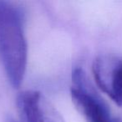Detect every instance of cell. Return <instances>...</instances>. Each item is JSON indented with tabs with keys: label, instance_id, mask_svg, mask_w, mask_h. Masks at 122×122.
<instances>
[{
	"label": "cell",
	"instance_id": "1",
	"mask_svg": "<svg viewBox=\"0 0 122 122\" xmlns=\"http://www.w3.org/2000/svg\"><path fill=\"white\" fill-rule=\"evenodd\" d=\"M27 60L24 12L13 3L0 1V63L14 88L24 80Z\"/></svg>",
	"mask_w": 122,
	"mask_h": 122
},
{
	"label": "cell",
	"instance_id": "2",
	"mask_svg": "<svg viewBox=\"0 0 122 122\" xmlns=\"http://www.w3.org/2000/svg\"><path fill=\"white\" fill-rule=\"evenodd\" d=\"M71 99L75 108L86 122H113L109 107L98 95L81 68L72 72Z\"/></svg>",
	"mask_w": 122,
	"mask_h": 122
},
{
	"label": "cell",
	"instance_id": "3",
	"mask_svg": "<svg viewBox=\"0 0 122 122\" xmlns=\"http://www.w3.org/2000/svg\"><path fill=\"white\" fill-rule=\"evenodd\" d=\"M92 70L100 90L122 107V56L100 54L94 60Z\"/></svg>",
	"mask_w": 122,
	"mask_h": 122
},
{
	"label": "cell",
	"instance_id": "4",
	"mask_svg": "<svg viewBox=\"0 0 122 122\" xmlns=\"http://www.w3.org/2000/svg\"><path fill=\"white\" fill-rule=\"evenodd\" d=\"M16 105L23 122H65L56 107L38 90H28L19 93Z\"/></svg>",
	"mask_w": 122,
	"mask_h": 122
},
{
	"label": "cell",
	"instance_id": "5",
	"mask_svg": "<svg viewBox=\"0 0 122 122\" xmlns=\"http://www.w3.org/2000/svg\"><path fill=\"white\" fill-rule=\"evenodd\" d=\"M4 122H19V121H17V120H16L14 117L7 116V117H6V119H5V121H4Z\"/></svg>",
	"mask_w": 122,
	"mask_h": 122
},
{
	"label": "cell",
	"instance_id": "6",
	"mask_svg": "<svg viewBox=\"0 0 122 122\" xmlns=\"http://www.w3.org/2000/svg\"><path fill=\"white\" fill-rule=\"evenodd\" d=\"M113 122H122V120H120L119 118H114Z\"/></svg>",
	"mask_w": 122,
	"mask_h": 122
}]
</instances>
